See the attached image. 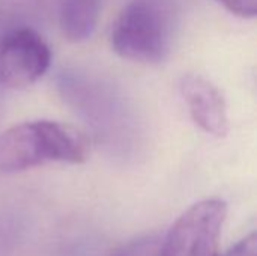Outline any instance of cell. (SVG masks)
<instances>
[{
  "label": "cell",
  "instance_id": "10",
  "mask_svg": "<svg viewBox=\"0 0 257 256\" xmlns=\"http://www.w3.org/2000/svg\"><path fill=\"white\" fill-rule=\"evenodd\" d=\"M223 256H257L256 234H250L244 237Z\"/></svg>",
  "mask_w": 257,
  "mask_h": 256
},
{
  "label": "cell",
  "instance_id": "5",
  "mask_svg": "<svg viewBox=\"0 0 257 256\" xmlns=\"http://www.w3.org/2000/svg\"><path fill=\"white\" fill-rule=\"evenodd\" d=\"M181 92L193 121L208 134L224 137L229 131L226 103L217 86L202 75L188 74L181 81Z\"/></svg>",
  "mask_w": 257,
  "mask_h": 256
},
{
  "label": "cell",
  "instance_id": "4",
  "mask_svg": "<svg viewBox=\"0 0 257 256\" xmlns=\"http://www.w3.org/2000/svg\"><path fill=\"white\" fill-rule=\"evenodd\" d=\"M51 50L30 26L0 33V86L24 88L38 81L50 68Z\"/></svg>",
  "mask_w": 257,
  "mask_h": 256
},
{
  "label": "cell",
  "instance_id": "9",
  "mask_svg": "<svg viewBox=\"0 0 257 256\" xmlns=\"http://www.w3.org/2000/svg\"><path fill=\"white\" fill-rule=\"evenodd\" d=\"M232 14L242 18H253L257 14V0H218Z\"/></svg>",
  "mask_w": 257,
  "mask_h": 256
},
{
  "label": "cell",
  "instance_id": "2",
  "mask_svg": "<svg viewBox=\"0 0 257 256\" xmlns=\"http://www.w3.org/2000/svg\"><path fill=\"white\" fill-rule=\"evenodd\" d=\"M175 27V0H130L113 24L111 47L123 59L158 63L170 51Z\"/></svg>",
  "mask_w": 257,
  "mask_h": 256
},
{
  "label": "cell",
  "instance_id": "1",
  "mask_svg": "<svg viewBox=\"0 0 257 256\" xmlns=\"http://www.w3.org/2000/svg\"><path fill=\"white\" fill-rule=\"evenodd\" d=\"M89 142L74 127L57 121H29L0 134V174L11 175L47 163L86 161Z\"/></svg>",
  "mask_w": 257,
  "mask_h": 256
},
{
  "label": "cell",
  "instance_id": "11",
  "mask_svg": "<svg viewBox=\"0 0 257 256\" xmlns=\"http://www.w3.org/2000/svg\"><path fill=\"white\" fill-rule=\"evenodd\" d=\"M2 91H3V88H2V86H0V94H2Z\"/></svg>",
  "mask_w": 257,
  "mask_h": 256
},
{
  "label": "cell",
  "instance_id": "7",
  "mask_svg": "<svg viewBox=\"0 0 257 256\" xmlns=\"http://www.w3.org/2000/svg\"><path fill=\"white\" fill-rule=\"evenodd\" d=\"M39 0H0V33L18 27L27 26L23 20L38 8Z\"/></svg>",
  "mask_w": 257,
  "mask_h": 256
},
{
  "label": "cell",
  "instance_id": "8",
  "mask_svg": "<svg viewBox=\"0 0 257 256\" xmlns=\"http://www.w3.org/2000/svg\"><path fill=\"white\" fill-rule=\"evenodd\" d=\"M160 243L161 240L157 235L140 237L116 249L110 256H158Z\"/></svg>",
  "mask_w": 257,
  "mask_h": 256
},
{
  "label": "cell",
  "instance_id": "6",
  "mask_svg": "<svg viewBox=\"0 0 257 256\" xmlns=\"http://www.w3.org/2000/svg\"><path fill=\"white\" fill-rule=\"evenodd\" d=\"M101 0H62L60 27L71 42H81L95 32Z\"/></svg>",
  "mask_w": 257,
  "mask_h": 256
},
{
  "label": "cell",
  "instance_id": "3",
  "mask_svg": "<svg viewBox=\"0 0 257 256\" xmlns=\"http://www.w3.org/2000/svg\"><path fill=\"white\" fill-rule=\"evenodd\" d=\"M226 216L227 205L221 199L196 202L172 225L158 256H218Z\"/></svg>",
  "mask_w": 257,
  "mask_h": 256
}]
</instances>
